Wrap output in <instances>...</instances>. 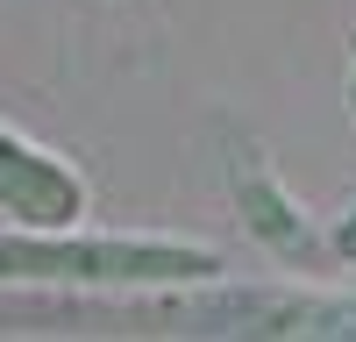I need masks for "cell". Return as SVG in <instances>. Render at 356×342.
I'll list each match as a JSON object with an SVG mask.
<instances>
[{"mask_svg": "<svg viewBox=\"0 0 356 342\" xmlns=\"http://www.w3.org/2000/svg\"><path fill=\"white\" fill-rule=\"evenodd\" d=\"M221 271L200 243H157V236H72V228H15L0 236V278L15 285H207Z\"/></svg>", "mask_w": 356, "mask_h": 342, "instance_id": "6da1fadb", "label": "cell"}, {"mask_svg": "<svg viewBox=\"0 0 356 342\" xmlns=\"http://www.w3.org/2000/svg\"><path fill=\"white\" fill-rule=\"evenodd\" d=\"M0 207H8L22 228H79L86 179H79L65 157L36 150L29 136L0 129Z\"/></svg>", "mask_w": 356, "mask_h": 342, "instance_id": "7a4b0ae2", "label": "cell"}, {"mask_svg": "<svg viewBox=\"0 0 356 342\" xmlns=\"http://www.w3.org/2000/svg\"><path fill=\"white\" fill-rule=\"evenodd\" d=\"M235 200H243L250 228H257L278 256H307V250H314V243H307V221L292 214V200H285L271 179H257V171H250V179H235Z\"/></svg>", "mask_w": 356, "mask_h": 342, "instance_id": "3957f363", "label": "cell"}, {"mask_svg": "<svg viewBox=\"0 0 356 342\" xmlns=\"http://www.w3.org/2000/svg\"><path fill=\"white\" fill-rule=\"evenodd\" d=\"M335 250H342V256H356V207H349V221L335 228Z\"/></svg>", "mask_w": 356, "mask_h": 342, "instance_id": "277c9868", "label": "cell"}, {"mask_svg": "<svg viewBox=\"0 0 356 342\" xmlns=\"http://www.w3.org/2000/svg\"><path fill=\"white\" fill-rule=\"evenodd\" d=\"M349 114H356V72H349Z\"/></svg>", "mask_w": 356, "mask_h": 342, "instance_id": "5b68a950", "label": "cell"}]
</instances>
